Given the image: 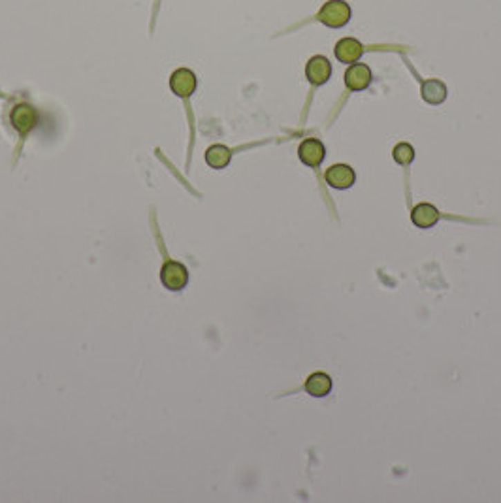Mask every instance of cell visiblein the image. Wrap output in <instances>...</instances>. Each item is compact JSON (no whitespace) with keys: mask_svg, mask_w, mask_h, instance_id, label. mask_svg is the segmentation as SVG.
<instances>
[{"mask_svg":"<svg viewBox=\"0 0 501 503\" xmlns=\"http://www.w3.org/2000/svg\"><path fill=\"white\" fill-rule=\"evenodd\" d=\"M350 6L343 0H328L321 12L316 14V19L330 28H341L350 21Z\"/></svg>","mask_w":501,"mask_h":503,"instance_id":"cell-1","label":"cell"},{"mask_svg":"<svg viewBox=\"0 0 501 503\" xmlns=\"http://www.w3.org/2000/svg\"><path fill=\"white\" fill-rule=\"evenodd\" d=\"M160 279L164 283L166 289L178 292V290H183L187 287V283H189V272H187V268L181 262L170 260L166 262L162 269H160Z\"/></svg>","mask_w":501,"mask_h":503,"instance_id":"cell-2","label":"cell"},{"mask_svg":"<svg viewBox=\"0 0 501 503\" xmlns=\"http://www.w3.org/2000/svg\"><path fill=\"white\" fill-rule=\"evenodd\" d=\"M10 121L14 124V129L19 134H28V132L32 131L38 123V111L36 108H32L30 104L27 102H21L17 106H14V110L10 113Z\"/></svg>","mask_w":501,"mask_h":503,"instance_id":"cell-3","label":"cell"},{"mask_svg":"<svg viewBox=\"0 0 501 503\" xmlns=\"http://www.w3.org/2000/svg\"><path fill=\"white\" fill-rule=\"evenodd\" d=\"M196 85H198V79H196V74L193 70L189 68H179L176 70L170 77V89L176 97L187 98L193 95L196 91Z\"/></svg>","mask_w":501,"mask_h":503,"instance_id":"cell-4","label":"cell"},{"mask_svg":"<svg viewBox=\"0 0 501 503\" xmlns=\"http://www.w3.org/2000/svg\"><path fill=\"white\" fill-rule=\"evenodd\" d=\"M298 157L305 166L316 168V166L323 164L324 157H326V149L321 140L316 138H308L303 140L300 147H298Z\"/></svg>","mask_w":501,"mask_h":503,"instance_id":"cell-5","label":"cell"},{"mask_svg":"<svg viewBox=\"0 0 501 503\" xmlns=\"http://www.w3.org/2000/svg\"><path fill=\"white\" fill-rule=\"evenodd\" d=\"M324 180L330 187H334L337 191H345V189H350L355 185V170L347 164H334L330 166L326 173H324Z\"/></svg>","mask_w":501,"mask_h":503,"instance_id":"cell-6","label":"cell"},{"mask_svg":"<svg viewBox=\"0 0 501 503\" xmlns=\"http://www.w3.org/2000/svg\"><path fill=\"white\" fill-rule=\"evenodd\" d=\"M305 76L313 85H324L332 77V64L326 57H311L305 66Z\"/></svg>","mask_w":501,"mask_h":503,"instance_id":"cell-7","label":"cell"},{"mask_svg":"<svg viewBox=\"0 0 501 503\" xmlns=\"http://www.w3.org/2000/svg\"><path fill=\"white\" fill-rule=\"evenodd\" d=\"M336 59L343 64H355L360 61V57L364 55V46L357 40V38H343L336 44L334 48Z\"/></svg>","mask_w":501,"mask_h":503,"instance_id":"cell-8","label":"cell"},{"mask_svg":"<svg viewBox=\"0 0 501 503\" xmlns=\"http://www.w3.org/2000/svg\"><path fill=\"white\" fill-rule=\"evenodd\" d=\"M371 79H373V77H371V70L368 64L355 62V64H350L349 70L345 72V85H347L350 91L368 89Z\"/></svg>","mask_w":501,"mask_h":503,"instance_id":"cell-9","label":"cell"},{"mask_svg":"<svg viewBox=\"0 0 501 503\" xmlns=\"http://www.w3.org/2000/svg\"><path fill=\"white\" fill-rule=\"evenodd\" d=\"M441 219V213L439 209L432 204H417V206L413 207L411 211V221L415 227L419 228H432L435 227Z\"/></svg>","mask_w":501,"mask_h":503,"instance_id":"cell-10","label":"cell"},{"mask_svg":"<svg viewBox=\"0 0 501 503\" xmlns=\"http://www.w3.org/2000/svg\"><path fill=\"white\" fill-rule=\"evenodd\" d=\"M305 392L313 398H326L332 392V379L323 372H316L305 379Z\"/></svg>","mask_w":501,"mask_h":503,"instance_id":"cell-11","label":"cell"},{"mask_svg":"<svg viewBox=\"0 0 501 503\" xmlns=\"http://www.w3.org/2000/svg\"><path fill=\"white\" fill-rule=\"evenodd\" d=\"M232 160V151L225 147V145H211L209 149L206 151V162L215 170H223L227 168Z\"/></svg>","mask_w":501,"mask_h":503,"instance_id":"cell-12","label":"cell"},{"mask_svg":"<svg viewBox=\"0 0 501 503\" xmlns=\"http://www.w3.org/2000/svg\"><path fill=\"white\" fill-rule=\"evenodd\" d=\"M422 98H424L428 104H437L445 102L446 98V87L445 83L439 82V79H428V82L422 83Z\"/></svg>","mask_w":501,"mask_h":503,"instance_id":"cell-13","label":"cell"},{"mask_svg":"<svg viewBox=\"0 0 501 503\" xmlns=\"http://www.w3.org/2000/svg\"><path fill=\"white\" fill-rule=\"evenodd\" d=\"M392 157H394V160L398 164L407 166L411 164L413 159H415V149L409 144H398L394 147V151H392Z\"/></svg>","mask_w":501,"mask_h":503,"instance_id":"cell-14","label":"cell"}]
</instances>
